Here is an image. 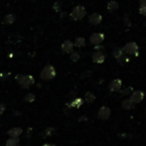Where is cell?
Listing matches in <instances>:
<instances>
[{"instance_id": "1", "label": "cell", "mask_w": 146, "mask_h": 146, "mask_svg": "<svg viewBox=\"0 0 146 146\" xmlns=\"http://www.w3.org/2000/svg\"><path fill=\"white\" fill-rule=\"evenodd\" d=\"M85 16H86V9L82 5H78V6L74 7L70 13L71 19H73V20L75 21L82 20Z\"/></svg>"}, {"instance_id": "20", "label": "cell", "mask_w": 146, "mask_h": 146, "mask_svg": "<svg viewBox=\"0 0 146 146\" xmlns=\"http://www.w3.org/2000/svg\"><path fill=\"white\" fill-rule=\"evenodd\" d=\"M123 48H116L113 50V56L115 57L116 59H118L119 57H121L123 55Z\"/></svg>"}, {"instance_id": "18", "label": "cell", "mask_w": 146, "mask_h": 146, "mask_svg": "<svg viewBox=\"0 0 146 146\" xmlns=\"http://www.w3.org/2000/svg\"><path fill=\"white\" fill-rule=\"evenodd\" d=\"M84 98H85V101L90 104L94 102V100H95V95H94L92 92H86L85 95H84Z\"/></svg>"}, {"instance_id": "9", "label": "cell", "mask_w": 146, "mask_h": 146, "mask_svg": "<svg viewBox=\"0 0 146 146\" xmlns=\"http://www.w3.org/2000/svg\"><path fill=\"white\" fill-rule=\"evenodd\" d=\"M121 86H122L121 79H114L109 84V90L111 92H117L121 89Z\"/></svg>"}, {"instance_id": "21", "label": "cell", "mask_w": 146, "mask_h": 146, "mask_svg": "<svg viewBox=\"0 0 146 146\" xmlns=\"http://www.w3.org/2000/svg\"><path fill=\"white\" fill-rule=\"evenodd\" d=\"M70 59H71V61H73V62H77V61L80 59V54L78 52H76V51H74V52H71Z\"/></svg>"}, {"instance_id": "27", "label": "cell", "mask_w": 146, "mask_h": 146, "mask_svg": "<svg viewBox=\"0 0 146 146\" xmlns=\"http://www.w3.org/2000/svg\"><path fill=\"white\" fill-rule=\"evenodd\" d=\"M5 110H6V105L3 103H0V115L4 113Z\"/></svg>"}, {"instance_id": "11", "label": "cell", "mask_w": 146, "mask_h": 146, "mask_svg": "<svg viewBox=\"0 0 146 146\" xmlns=\"http://www.w3.org/2000/svg\"><path fill=\"white\" fill-rule=\"evenodd\" d=\"M22 133H23V129L20 127H13L11 129H9L8 132H7V134L12 138H18Z\"/></svg>"}, {"instance_id": "25", "label": "cell", "mask_w": 146, "mask_h": 146, "mask_svg": "<svg viewBox=\"0 0 146 146\" xmlns=\"http://www.w3.org/2000/svg\"><path fill=\"white\" fill-rule=\"evenodd\" d=\"M54 128H52V127H50V128H47L46 130L44 131V133H43V135L44 136H49V135H51V134L54 132Z\"/></svg>"}, {"instance_id": "26", "label": "cell", "mask_w": 146, "mask_h": 146, "mask_svg": "<svg viewBox=\"0 0 146 146\" xmlns=\"http://www.w3.org/2000/svg\"><path fill=\"white\" fill-rule=\"evenodd\" d=\"M53 9H54V11H56V12L60 11V9H61V3L59 2V1L55 2L54 4H53Z\"/></svg>"}, {"instance_id": "3", "label": "cell", "mask_w": 146, "mask_h": 146, "mask_svg": "<svg viewBox=\"0 0 146 146\" xmlns=\"http://www.w3.org/2000/svg\"><path fill=\"white\" fill-rule=\"evenodd\" d=\"M123 51L129 55L138 54V45L135 42H129L123 47Z\"/></svg>"}, {"instance_id": "2", "label": "cell", "mask_w": 146, "mask_h": 146, "mask_svg": "<svg viewBox=\"0 0 146 146\" xmlns=\"http://www.w3.org/2000/svg\"><path fill=\"white\" fill-rule=\"evenodd\" d=\"M56 76V70L52 65H46L40 73V77L42 80H51Z\"/></svg>"}, {"instance_id": "5", "label": "cell", "mask_w": 146, "mask_h": 146, "mask_svg": "<svg viewBox=\"0 0 146 146\" xmlns=\"http://www.w3.org/2000/svg\"><path fill=\"white\" fill-rule=\"evenodd\" d=\"M111 115V110L107 106H102L98 111V118L101 120H107Z\"/></svg>"}, {"instance_id": "23", "label": "cell", "mask_w": 146, "mask_h": 146, "mask_svg": "<svg viewBox=\"0 0 146 146\" xmlns=\"http://www.w3.org/2000/svg\"><path fill=\"white\" fill-rule=\"evenodd\" d=\"M133 91V88L132 87H126L125 89H123V90H121V94L123 96H126V95H131V92Z\"/></svg>"}, {"instance_id": "22", "label": "cell", "mask_w": 146, "mask_h": 146, "mask_svg": "<svg viewBox=\"0 0 146 146\" xmlns=\"http://www.w3.org/2000/svg\"><path fill=\"white\" fill-rule=\"evenodd\" d=\"M24 100L26 102H28V103H31V102H33L35 100V95L33 93H28L25 95L24 97Z\"/></svg>"}, {"instance_id": "29", "label": "cell", "mask_w": 146, "mask_h": 146, "mask_svg": "<svg viewBox=\"0 0 146 146\" xmlns=\"http://www.w3.org/2000/svg\"><path fill=\"white\" fill-rule=\"evenodd\" d=\"M94 49H95L96 51H101L102 49H104V46H102V45H95L94 46Z\"/></svg>"}, {"instance_id": "10", "label": "cell", "mask_w": 146, "mask_h": 146, "mask_svg": "<svg viewBox=\"0 0 146 146\" xmlns=\"http://www.w3.org/2000/svg\"><path fill=\"white\" fill-rule=\"evenodd\" d=\"M88 21H89V23L92 25L99 24L102 21V15L99 14V13H93V14H91L88 17Z\"/></svg>"}, {"instance_id": "8", "label": "cell", "mask_w": 146, "mask_h": 146, "mask_svg": "<svg viewBox=\"0 0 146 146\" xmlns=\"http://www.w3.org/2000/svg\"><path fill=\"white\" fill-rule=\"evenodd\" d=\"M92 61L97 64H101L105 61V55L101 51H96L92 54Z\"/></svg>"}, {"instance_id": "16", "label": "cell", "mask_w": 146, "mask_h": 146, "mask_svg": "<svg viewBox=\"0 0 146 146\" xmlns=\"http://www.w3.org/2000/svg\"><path fill=\"white\" fill-rule=\"evenodd\" d=\"M85 44H86V41L83 37H77V38L75 39V41H74V45H75L77 48H82V47L85 46Z\"/></svg>"}, {"instance_id": "7", "label": "cell", "mask_w": 146, "mask_h": 146, "mask_svg": "<svg viewBox=\"0 0 146 146\" xmlns=\"http://www.w3.org/2000/svg\"><path fill=\"white\" fill-rule=\"evenodd\" d=\"M35 82L34 77L32 75H29V74H26L24 75V78H23V81L21 82V87L22 88H29L31 85H33Z\"/></svg>"}, {"instance_id": "24", "label": "cell", "mask_w": 146, "mask_h": 146, "mask_svg": "<svg viewBox=\"0 0 146 146\" xmlns=\"http://www.w3.org/2000/svg\"><path fill=\"white\" fill-rule=\"evenodd\" d=\"M116 60H117L118 62L120 63V64H124V63H125V62H127V61H128V58L125 56V55H122L121 57H119V58H118V59H116Z\"/></svg>"}, {"instance_id": "4", "label": "cell", "mask_w": 146, "mask_h": 146, "mask_svg": "<svg viewBox=\"0 0 146 146\" xmlns=\"http://www.w3.org/2000/svg\"><path fill=\"white\" fill-rule=\"evenodd\" d=\"M104 38H105V36H104L103 33L97 32V33H93V34L89 37V41L91 44L99 45L104 41Z\"/></svg>"}, {"instance_id": "6", "label": "cell", "mask_w": 146, "mask_h": 146, "mask_svg": "<svg viewBox=\"0 0 146 146\" xmlns=\"http://www.w3.org/2000/svg\"><path fill=\"white\" fill-rule=\"evenodd\" d=\"M130 99L134 104L140 103L144 99V93L141 90H136V91L132 92V94L130 95Z\"/></svg>"}, {"instance_id": "13", "label": "cell", "mask_w": 146, "mask_h": 146, "mask_svg": "<svg viewBox=\"0 0 146 146\" xmlns=\"http://www.w3.org/2000/svg\"><path fill=\"white\" fill-rule=\"evenodd\" d=\"M121 106L123 109L125 110H130V109H133L134 108V103L131 101V99H124L121 103Z\"/></svg>"}, {"instance_id": "33", "label": "cell", "mask_w": 146, "mask_h": 146, "mask_svg": "<svg viewBox=\"0 0 146 146\" xmlns=\"http://www.w3.org/2000/svg\"><path fill=\"white\" fill-rule=\"evenodd\" d=\"M145 111H146V109H145Z\"/></svg>"}, {"instance_id": "12", "label": "cell", "mask_w": 146, "mask_h": 146, "mask_svg": "<svg viewBox=\"0 0 146 146\" xmlns=\"http://www.w3.org/2000/svg\"><path fill=\"white\" fill-rule=\"evenodd\" d=\"M73 46H74V43L70 40H65L64 42L61 45V49L64 53H69L73 50Z\"/></svg>"}, {"instance_id": "17", "label": "cell", "mask_w": 146, "mask_h": 146, "mask_svg": "<svg viewBox=\"0 0 146 146\" xmlns=\"http://www.w3.org/2000/svg\"><path fill=\"white\" fill-rule=\"evenodd\" d=\"M107 9L109 12H113V11L117 10L118 9V3L116 2V1H114V0H111V1H109L107 4Z\"/></svg>"}, {"instance_id": "19", "label": "cell", "mask_w": 146, "mask_h": 146, "mask_svg": "<svg viewBox=\"0 0 146 146\" xmlns=\"http://www.w3.org/2000/svg\"><path fill=\"white\" fill-rule=\"evenodd\" d=\"M6 146H19V139L18 138L10 137L9 139H7Z\"/></svg>"}, {"instance_id": "32", "label": "cell", "mask_w": 146, "mask_h": 146, "mask_svg": "<svg viewBox=\"0 0 146 146\" xmlns=\"http://www.w3.org/2000/svg\"><path fill=\"white\" fill-rule=\"evenodd\" d=\"M42 146H55L54 144H50V143H45V144H43Z\"/></svg>"}, {"instance_id": "30", "label": "cell", "mask_w": 146, "mask_h": 146, "mask_svg": "<svg viewBox=\"0 0 146 146\" xmlns=\"http://www.w3.org/2000/svg\"><path fill=\"white\" fill-rule=\"evenodd\" d=\"M140 6L146 7V0H140Z\"/></svg>"}, {"instance_id": "31", "label": "cell", "mask_w": 146, "mask_h": 146, "mask_svg": "<svg viewBox=\"0 0 146 146\" xmlns=\"http://www.w3.org/2000/svg\"><path fill=\"white\" fill-rule=\"evenodd\" d=\"M78 120H79V121H87L88 118H87V117H85V116H82V117H80Z\"/></svg>"}, {"instance_id": "28", "label": "cell", "mask_w": 146, "mask_h": 146, "mask_svg": "<svg viewBox=\"0 0 146 146\" xmlns=\"http://www.w3.org/2000/svg\"><path fill=\"white\" fill-rule=\"evenodd\" d=\"M139 13H140L141 15H143V16H146V7L140 6V8H139Z\"/></svg>"}, {"instance_id": "15", "label": "cell", "mask_w": 146, "mask_h": 146, "mask_svg": "<svg viewBox=\"0 0 146 146\" xmlns=\"http://www.w3.org/2000/svg\"><path fill=\"white\" fill-rule=\"evenodd\" d=\"M15 20H16V17H15L14 14H8V15H6V16H4V18H3V23L7 25H11L15 22Z\"/></svg>"}, {"instance_id": "14", "label": "cell", "mask_w": 146, "mask_h": 146, "mask_svg": "<svg viewBox=\"0 0 146 146\" xmlns=\"http://www.w3.org/2000/svg\"><path fill=\"white\" fill-rule=\"evenodd\" d=\"M81 105H83V99L82 98H75L70 102V104H68L69 107H75L79 108L81 107Z\"/></svg>"}]
</instances>
